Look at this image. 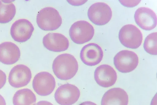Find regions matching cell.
I'll use <instances>...</instances> for the list:
<instances>
[{
    "label": "cell",
    "instance_id": "44dd1931",
    "mask_svg": "<svg viewBox=\"0 0 157 105\" xmlns=\"http://www.w3.org/2000/svg\"><path fill=\"white\" fill-rule=\"evenodd\" d=\"M6 79V74L3 71L0 70V89L5 85Z\"/></svg>",
    "mask_w": 157,
    "mask_h": 105
},
{
    "label": "cell",
    "instance_id": "277c9868",
    "mask_svg": "<svg viewBox=\"0 0 157 105\" xmlns=\"http://www.w3.org/2000/svg\"><path fill=\"white\" fill-rule=\"evenodd\" d=\"M119 38L121 44L125 47L136 49L141 44L143 35L136 26L128 24L124 25L120 30Z\"/></svg>",
    "mask_w": 157,
    "mask_h": 105
},
{
    "label": "cell",
    "instance_id": "ac0fdd59",
    "mask_svg": "<svg viewBox=\"0 0 157 105\" xmlns=\"http://www.w3.org/2000/svg\"><path fill=\"white\" fill-rule=\"evenodd\" d=\"M12 1L0 0V23L9 22L14 17L16 9Z\"/></svg>",
    "mask_w": 157,
    "mask_h": 105
},
{
    "label": "cell",
    "instance_id": "7a4b0ae2",
    "mask_svg": "<svg viewBox=\"0 0 157 105\" xmlns=\"http://www.w3.org/2000/svg\"><path fill=\"white\" fill-rule=\"evenodd\" d=\"M36 22L42 30H54L59 28L62 23V19L58 11L51 7L44 8L38 12Z\"/></svg>",
    "mask_w": 157,
    "mask_h": 105
},
{
    "label": "cell",
    "instance_id": "3957f363",
    "mask_svg": "<svg viewBox=\"0 0 157 105\" xmlns=\"http://www.w3.org/2000/svg\"><path fill=\"white\" fill-rule=\"evenodd\" d=\"M94 33L93 26L88 22L80 20L74 22L69 30L71 40L77 44H82L90 40Z\"/></svg>",
    "mask_w": 157,
    "mask_h": 105
},
{
    "label": "cell",
    "instance_id": "e0dca14e",
    "mask_svg": "<svg viewBox=\"0 0 157 105\" xmlns=\"http://www.w3.org/2000/svg\"><path fill=\"white\" fill-rule=\"evenodd\" d=\"M36 101L35 94L30 89L24 88L17 91L13 99V105H31Z\"/></svg>",
    "mask_w": 157,
    "mask_h": 105
},
{
    "label": "cell",
    "instance_id": "9c48e42d",
    "mask_svg": "<svg viewBox=\"0 0 157 105\" xmlns=\"http://www.w3.org/2000/svg\"><path fill=\"white\" fill-rule=\"evenodd\" d=\"M32 78L30 69L23 64H18L11 70L8 77L10 85L15 88H20L27 85Z\"/></svg>",
    "mask_w": 157,
    "mask_h": 105
},
{
    "label": "cell",
    "instance_id": "30bf717a",
    "mask_svg": "<svg viewBox=\"0 0 157 105\" xmlns=\"http://www.w3.org/2000/svg\"><path fill=\"white\" fill-rule=\"evenodd\" d=\"M34 30V27L29 21L25 19H21L16 20L13 24L10 33L15 41L23 42L30 38Z\"/></svg>",
    "mask_w": 157,
    "mask_h": 105
},
{
    "label": "cell",
    "instance_id": "6da1fadb",
    "mask_svg": "<svg viewBox=\"0 0 157 105\" xmlns=\"http://www.w3.org/2000/svg\"><path fill=\"white\" fill-rule=\"evenodd\" d=\"M78 62L75 57L64 53L57 56L53 61L52 68L56 76L61 80H68L73 77L78 69Z\"/></svg>",
    "mask_w": 157,
    "mask_h": 105
},
{
    "label": "cell",
    "instance_id": "7402d4cb",
    "mask_svg": "<svg viewBox=\"0 0 157 105\" xmlns=\"http://www.w3.org/2000/svg\"><path fill=\"white\" fill-rule=\"evenodd\" d=\"M0 105H6L4 98L1 95H0Z\"/></svg>",
    "mask_w": 157,
    "mask_h": 105
},
{
    "label": "cell",
    "instance_id": "ba28073f",
    "mask_svg": "<svg viewBox=\"0 0 157 105\" xmlns=\"http://www.w3.org/2000/svg\"><path fill=\"white\" fill-rule=\"evenodd\" d=\"M80 91L75 86L67 83L59 87L56 91L54 97L58 104L63 105H72L78 99Z\"/></svg>",
    "mask_w": 157,
    "mask_h": 105
},
{
    "label": "cell",
    "instance_id": "2e32d148",
    "mask_svg": "<svg viewBox=\"0 0 157 105\" xmlns=\"http://www.w3.org/2000/svg\"><path fill=\"white\" fill-rule=\"evenodd\" d=\"M128 102V95L126 92L120 88H114L104 94L101 99V105H127Z\"/></svg>",
    "mask_w": 157,
    "mask_h": 105
},
{
    "label": "cell",
    "instance_id": "5b68a950",
    "mask_svg": "<svg viewBox=\"0 0 157 105\" xmlns=\"http://www.w3.org/2000/svg\"><path fill=\"white\" fill-rule=\"evenodd\" d=\"M113 62L116 68L122 73H128L134 70L139 63L137 54L132 51L121 50L114 58Z\"/></svg>",
    "mask_w": 157,
    "mask_h": 105
},
{
    "label": "cell",
    "instance_id": "5bb4252c",
    "mask_svg": "<svg viewBox=\"0 0 157 105\" xmlns=\"http://www.w3.org/2000/svg\"><path fill=\"white\" fill-rule=\"evenodd\" d=\"M43 43L47 49L55 52L64 51L69 45V40L65 36L57 33L46 34L43 38Z\"/></svg>",
    "mask_w": 157,
    "mask_h": 105
},
{
    "label": "cell",
    "instance_id": "8992f818",
    "mask_svg": "<svg viewBox=\"0 0 157 105\" xmlns=\"http://www.w3.org/2000/svg\"><path fill=\"white\" fill-rule=\"evenodd\" d=\"M87 15L89 19L94 24L101 26L107 24L111 20L112 12L110 7L106 3L97 2L90 7Z\"/></svg>",
    "mask_w": 157,
    "mask_h": 105
},
{
    "label": "cell",
    "instance_id": "9a60e30c",
    "mask_svg": "<svg viewBox=\"0 0 157 105\" xmlns=\"http://www.w3.org/2000/svg\"><path fill=\"white\" fill-rule=\"evenodd\" d=\"M21 53L18 46L10 42L0 44V62L6 65H11L17 62L20 58Z\"/></svg>",
    "mask_w": 157,
    "mask_h": 105
},
{
    "label": "cell",
    "instance_id": "7c38bea8",
    "mask_svg": "<svg viewBox=\"0 0 157 105\" xmlns=\"http://www.w3.org/2000/svg\"><path fill=\"white\" fill-rule=\"evenodd\" d=\"M94 78L99 86L108 87L115 83L117 75L116 71L110 66L103 64L98 67L95 70Z\"/></svg>",
    "mask_w": 157,
    "mask_h": 105
},
{
    "label": "cell",
    "instance_id": "8fae6325",
    "mask_svg": "<svg viewBox=\"0 0 157 105\" xmlns=\"http://www.w3.org/2000/svg\"><path fill=\"white\" fill-rule=\"evenodd\" d=\"M80 56L84 64L89 66H94L99 64L102 60L103 51L97 44L90 43L82 47Z\"/></svg>",
    "mask_w": 157,
    "mask_h": 105
},
{
    "label": "cell",
    "instance_id": "d6986e66",
    "mask_svg": "<svg viewBox=\"0 0 157 105\" xmlns=\"http://www.w3.org/2000/svg\"><path fill=\"white\" fill-rule=\"evenodd\" d=\"M157 32L151 33L146 38L144 44V47L147 52L151 55H157Z\"/></svg>",
    "mask_w": 157,
    "mask_h": 105
},
{
    "label": "cell",
    "instance_id": "4fadbf2b",
    "mask_svg": "<svg viewBox=\"0 0 157 105\" xmlns=\"http://www.w3.org/2000/svg\"><path fill=\"white\" fill-rule=\"evenodd\" d=\"M135 21L137 25L143 29L150 30L157 25V17L151 9L144 7L138 8L134 14Z\"/></svg>",
    "mask_w": 157,
    "mask_h": 105
},
{
    "label": "cell",
    "instance_id": "52a82bcc",
    "mask_svg": "<svg viewBox=\"0 0 157 105\" xmlns=\"http://www.w3.org/2000/svg\"><path fill=\"white\" fill-rule=\"evenodd\" d=\"M56 81L53 76L46 71L40 72L34 77L33 87L38 95L45 96L50 94L56 87Z\"/></svg>",
    "mask_w": 157,
    "mask_h": 105
},
{
    "label": "cell",
    "instance_id": "ffe728a7",
    "mask_svg": "<svg viewBox=\"0 0 157 105\" xmlns=\"http://www.w3.org/2000/svg\"><path fill=\"white\" fill-rule=\"evenodd\" d=\"M119 1L121 4L124 6L132 7L138 5L140 1L120 0Z\"/></svg>",
    "mask_w": 157,
    "mask_h": 105
}]
</instances>
